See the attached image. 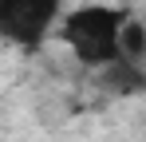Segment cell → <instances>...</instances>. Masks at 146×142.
<instances>
[{"mask_svg": "<svg viewBox=\"0 0 146 142\" xmlns=\"http://www.w3.org/2000/svg\"><path fill=\"white\" fill-rule=\"evenodd\" d=\"M122 16L119 8L107 4H87L75 8L71 16H63V44L75 51L79 63L87 67H103L119 59V32H122Z\"/></svg>", "mask_w": 146, "mask_h": 142, "instance_id": "cell-1", "label": "cell"}, {"mask_svg": "<svg viewBox=\"0 0 146 142\" xmlns=\"http://www.w3.org/2000/svg\"><path fill=\"white\" fill-rule=\"evenodd\" d=\"M59 20V0H0V36L16 47L44 44Z\"/></svg>", "mask_w": 146, "mask_h": 142, "instance_id": "cell-2", "label": "cell"}, {"mask_svg": "<svg viewBox=\"0 0 146 142\" xmlns=\"http://www.w3.org/2000/svg\"><path fill=\"white\" fill-rule=\"evenodd\" d=\"M103 87L115 95H134L146 87V75L138 63H130V59H115V63H103Z\"/></svg>", "mask_w": 146, "mask_h": 142, "instance_id": "cell-3", "label": "cell"}, {"mask_svg": "<svg viewBox=\"0 0 146 142\" xmlns=\"http://www.w3.org/2000/svg\"><path fill=\"white\" fill-rule=\"evenodd\" d=\"M119 59H130V63H142L146 59V24L126 16L119 32Z\"/></svg>", "mask_w": 146, "mask_h": 142, "instance_id": "cell-4", "label": "cell"}]
</instances>
